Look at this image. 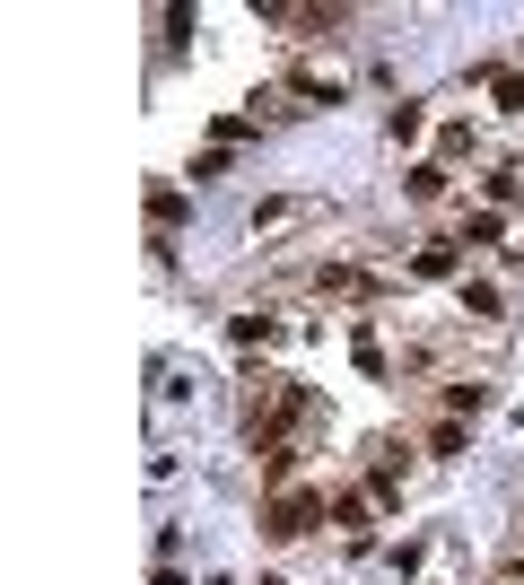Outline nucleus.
I'll return each instance as SVG.
<instances>
[{
	"label": "nucleus",
	"instance_id": "f257e3e1",
	"mask_svg": "<svg viewBox=\"0 0 524 585\" xmlns=\"http://www.w3.org/2000/svg\"><path fill=\"white\" fill-rule=\"evenodd\" d=\"M315 420H324V394H315V385H298V376H253V402H245L253 455H262V446H307Z\"/></svg>",
	"mask_w": 524,
	"mask_h": 585
},
{
	"label": "nucleus",
	"instance_id": "f03ea898",
	"mask_svg": "<svg viewBox=\"0 0 524 585\" xmlns=\"http://www.w3.org/2000/svg\"><path fill=\"white\" fill-rule=\"evenodd\" d=\"M324 515H333V498H315V489H280L272 507H262V533H272V542H307Z\"/></svg>",
	"mask_w": 524,
	"mask_h": 585
},
{
	"label": "nucleus",
	"instance_id": "7ed1b4c3",
	"mask_svg": "<svg viewBox=\"0 0 524 585\" xmlns=\"http://www.w3.org/2000/svg\"><path fill=\"white\" fill-rule=\"evenodd\" d=\"M253 18L280 27L289 45H324V36H341V10H289V0H253Z\"/></svg>",
	"mask_w": 524,
	"mask_h": 585
},
{
	"label": "nucleus",
	"instance_id": "20e7f679",
	"mask_svg": "<svg viewBox=\"0 0 524 585\" xmlns=\"http://www.w3.org/2000/svg\"><path fill=\"white\" fill-rule=\"evenodd\" d=\"M315 288H324V298H385V279H376V271H359V262H324V271H315Z\"/></svg>",
	"mask_w": 524,
	"mask_h": 585
},
{
	"label": "nucleus",
	"instance_id": "39448f33",
	"mask_svg": "<svg viewBox=\"0 0 524 585\" xmlns=\"http://www.w3.org/2000/svg\"><path fill=\"white\" fill-rule=\"evenodd\" d=\"M454 271H463V236H428L411 253V279H454Z\"/></svg>",
	"mask_w": 524,
	"mask_h": 585
},
{
	"label": "nucleus",
	"instance_id": "423d86ee",
	"mask_svg": "<svg viewBox=\"0 0 524 585\" xmlns=\"http://www.w3.org/2000/svg\"><path fill=\"white\" fill-rule=\"evenodd\" d=\"M437 402H446V411H481V402H489V385H481V376H446V385H437Z\"/></svg>",
	"mask_w": 524,
	"mask_h": 585
},
{
	"label": "nucleus",
	"instance_id": "0eeeda50",
	"mask_svg": "<svg viewBox=\"0 0 524 585\" xmlns=\"http://www.w3.org/2000/svg\"><path fill=\"white\" fill-rule=\"evenodd\" d=\"M489 79V97H498V114H524V71H481Z\"/></svg>",
	"mask_w": 524,
	"mask_h": 585
},
{
	"label": "nucleus",
	"instance_id": "6e6552de",
	"mask_svg": "<svg viewBox=\"0 0 524 585\" xmlns=\"http://www.w3.org/2000/svg\"><path fill=\"white\" fill-rule=\"evenodd\" d=\"M463 315H472V324H498V288H489V279H463Z\"/></svg>",
	"mask_w": 524,
	"mask_h": 585
},
{
	"label": "nucleus",
	"instance_id": "1a4fd4ad",
	"mask_svg": "<svg viewBox=\"0 0 524 585\" xmlns=\"http://www.w3.org/2000/svg\"><path fill=\"white\" fill-rule=\"evenodd\" d=\"M333 524H350V533H367V498H359V489H333Z\"/></svg>",
	"mask_w": 524,
	"mask_h": 585
},
{
	"label": "nucleus",
	"instance_id": "9d476101",
	"mask_svg": "<svg viewBox=\"0 0 524 585\" xmlns=\"http://www.w3.org/2000/svg\"><path fill=\"white\" fill-rule=\"evenodd\" d=\"M428 455H463V420H428Z\"/></svg>",
	"mask_w": 524,
	"mask_h": 585
}]
</instances>
